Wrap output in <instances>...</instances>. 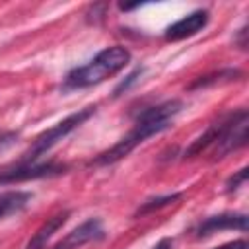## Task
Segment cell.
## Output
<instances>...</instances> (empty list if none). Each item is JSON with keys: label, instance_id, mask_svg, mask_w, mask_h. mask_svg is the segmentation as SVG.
<instances>
[{"label": "cell", "instance_id": "obj_1", "mask_svg": "<svg viewBox=\"0 0 249 249\" xmlns=\"http://www.w3.org/2000/svg\"><path fill=\"white\" fill-rule=\"evenodd\" d=\"M183 103L179 99H171V101H163L156 107H150L146 111H142L134 123V126L109 150L101 152L91 163L95 165H109L115 163L119 160H123L124 156H128L136 146H140L142 142H146L150 136L163 132L165 128L171 126V123L175 121V117L181 113Z\"/></svg>", "mask_w": 249, "mask_h": 249}, {"label": "cell", "instance_id": "obj_2", "mask_svg": "<svg viewBox=\"0 0 249 249\" xmlns=\"http://www.w3.org/2000/svg\"><path fill=\"white\" fill-rule=\"evenodd\" d=\"M128 60H130L128 49H124L121 45L107 47L101 53H97L88 64L78 66L72 72H68V76L64 80V88L80 89V88H89V86L101 84L107 78L115 76L119 70H123L128 64Z\"/></svg>", "mask_w": 249, "mask_h": 249}, {"label": "cell", "instance_id": "obj_3", "mask_svg": "<svg viewBox=\"0 0 249 249\" xmlns=\"http://www.w3.org/2000/svg\"><path fill=\"white\" fill-rule=\"evenodd\" d=\"M93 113H95V107L80 109L78 113L68 115L66 119H62L60 123H56V124H54V126H51L49 130L41 132V134L35 138L33 146L23 154V161H27V163L37 161V158H39V156H43L45 152H49L56 142H60V140H62L64 136H68L74 128H78L82 123H86Z\"/></svg>", "mask_w": 249, "mask_h": 249}, {"label": "cell", "instance_id": "obj_4", "mask_svg": "<svg viewBox=\"0 0 249 249\" xmlns=\"http://www.w3.org/2000/svg\"><path fill=\"white\" fill-rule=\"evenodd\" d=\"M247 126H249V115L245 109L228 115L226 119H222L220 124V134L214 142V156L216 158H224L226 154L245 146L247 142Z\"/></svg>", "mask_w": 249, "mask_h": 249}, {"label": "cell", "instance_id": "obj_5", "mask_svg": "<svg viewBox=\"0 0 249 249\" xmlns=\"http://www.w3.org/2000/svg\"><path fill=\"white\" fill-rule=\"evenodd\" d=\"M66 165L62 163H37V161H21L19 165L0 171V183H16V181H27V179H39V177H53L64 173Z\"/></svg>", "mask_w": 249, "mask_h": 249}, {"label": "cell", "instance_id": "obj_6", "mask_svg": "<svg viewBox=\"0 0 249 249\" xmlns=\"http://www.w3.org/2000/svg\"><path fill=\"white\" fill-rule=\"evenodd\" d=\"M103 235H105L103 222L99 218H89L84 224H80L76 230H72L60 243H56L54 249H80L89 241L101 239Z\"/></svg>", "mask_w": 249, "mask_h": 249}, {"label": "cell", "instance_id": "obj_7", "mask_svg": "<svg viewBox=\"0 0 249 249\" xmlns=\"http://www.w3.org/2000/svg\"><path fill=\"white\" fill-rule=\"evenodd\" d=\"M208 23V12L206 10H195L189 16L177 19L165 29V39L167 41H181L191 35H196L200 29H204Z\"/></svg>", "mask_w": 249, "mask_h": 249}, {"label": "cell", "instance_id": "obj_8", "mask_svg": "<svg viewBox=\"0 0 249 249\" xmlns=\"http://www.w3.org/2000/svg\"><path fill=\"white\" fill-rule=\"evenodd\" d=\"M224 230H239L247 231V216L245 214H220L206 218L198 228H196V237H206L216 231Z\"/></svg>", "mask_w": 249, "mask_h": 249}, {"label": "cell", "instance_id": "obj_9", "mask_svg": "<svg viewBox=\"0 0 249 249\" xmlns=\"http://www.w3.org/2000/svg\"><path fill=\"white\" fill-rule=\"evenodd\" d=\"M66 218H68V210H64V212H58V214H54L53 218H49L35 233H33V237L29 239V243H27V247L25 249H43L45 245H47V241L64 226V222H66Z\"/></svg>", "mask_w": 249, "mask_h": 249}, {"label": "cell", "instance_id": "obj_10", "mask_svg": "<svg viewBox=\"0 0 249 249\" xmlns=\"http://www.w3.org/2000/svg\"><path fill=\"white\" fill-rule=\"evenodd\" d=\"M31 200V193L25 191H6L0 193V220L21 212Z\"/></svg>", "mask_w": 249, "mask_h": 249}, {"label": "cell", "instance_id": "obj_11", "mask_svg": "<svg viewBox=\"0 0 249 249\" xmlns=\"http://www.w3.org/2000/svg\"><path fill=\"white\" fill-rule=\"evenodd\" d=\"M177 198H181L179 193L165 195V196H158V198H150V200H146V202L138 208L136 214H146V212H150V210H154V208H161V206H165V204H169V202H173V200H177Z\"/></svg>", "mask_w": 249, "mask_h": 249}, {"label": "cell", "instance_id": "obj_12", "mask_svg": "<svg viewBox=\"0 0 249 249\" xmlns=\"http://www.w3.org/2000/svg\"><path fill=\"white\" fill-rule=\"evenodd\" d=\"M245 179H247V167H243V169H239L235 175H231L230 179H228V183H226V191H235V189H239L243 183H245Z\"/></svg>", "mask_w": 249, "mask_h": 249}, {"label": "cell", "instance_id": "obj_13", "mask_svg": "<svg viewBox=\"0 0 249 249\" xmlns=\"http://www.w3.org/2000/svg\"><path fill=\"white\" fill-rule=\"evenodd\" d=\"M216 249H249V245H247L245 239H235V241L224 243V245H220V247H216Z\"/></svg>", "mask_w": 249, "mask_h": 249}, {"label": "cell", "instance_id": "obj_14", "mask_svg": "<svg viewBox=\"0 0 249 249\" xmlns=\"http://www.w3.org/2000/svg\"><path fill=\"white\" fill-rule=\"evenodd\" d=\"M154 249H173V239L171 237H163L154 245Z\"/></svg>", "mask_w": 249, "mask_h": 249}]
</instances>
